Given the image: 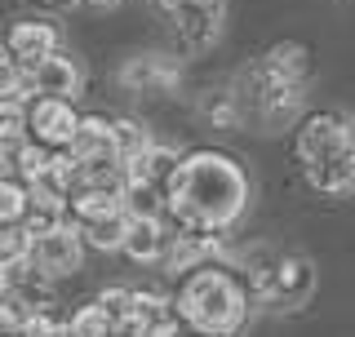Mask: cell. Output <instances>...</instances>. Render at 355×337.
Returning a JSON list of instances; mask_svg holds the SVG:
<instances>
[{"mask_svg":"<svg viewBox=\"0 0 355 337\" xmlns=\"http://www.w3.org/2000/svg\"><path fill=\"white\" fill-rule=\"evenodd\" d=\"M311 293H315V266L302 253H275L266 279L253 288V297L271 311H302Z\"/></svg>","mask_w":355,"mask_h":337,"instance_id":"cell-4","label":"cell"},{"mask_svg":"<svg viewBox=\"0 0 355 337\" xmlns=\"http://www.w3.org/2000/svg\"><path fill=\"white\" fill-rule=\"evenodd\" d=\"M27 244H31V235L22 222L14 218H0V262H14V257H27Z\"/></svg>","mask_w":355,"mask_h":337,"instance_id":"cell-23","label":"cell"},{"mask_svg":"<svg viewBox=\"0 0 355 337\" xmlns=\"http://www.w3.org/2000/svg\"><path fill=\"white\" fill-rule=\"evenodd\" d=\"M71 160H120L116 155V133H111V120L103 116H80L62 147Z\"/></svg>","mask_w":355,"mask_h":337,"instance_id":"cell-11","label":"cell"},{"mask_svg":"<svg viewBox=\"0 0 355 337\" xmlns=\"http://www.w3.org/2000/svg\"><path fill=\"white\" fill-rule=\"evenodd\" d=\"M76 120H80V111H76L71 98L27 94V107H22V133H27L31 142H44V147H67Z\"/></svg>","mask_w":355,"mask_h":337,"instance_id":"cell-7","label":"cell"},{"mask_svg":"<svg viewBox=\"0 0 355 337\" xmlns=\"http://www.w3.org/2000/svg\"><path fill=\"white\" fill-rule=\"evenodd\" d=\"M173 31L191 49H209L222 36V18H227V0H155Z\"/></svg>","mask_w":355,"mask_h":337,"instance_id":"cell-6","label":"cell"},{"mask_svg":"<svg viewBox=\"0 0 355 337\" xmlns=\"http://www.w3.org/2000/svg\"><path fill=\"white\" fill-rule=\"evenodd\" d=\"M5 288H9V275H5V262H0V297H5Z\"/></svg>","mask_w":355,"mask_h":337,"instance_id":"cell-28","label":"cell"},{"mask_svg":"<svg viewBox=\"0 0 355 337\" xmlns=\"http://www.w3.org/2000/svg\"><path fill=\"white\" fill-rule=\"evenodd\" d=\"M5 49L18 67H31L44 53H58L62 49V31L53 22H40V18H27V22H14L5 36Z\"/></svg>","mask_w":355,"mask_h":337,"instance_id":"cell-10","label":"cell"},{"mask_svg":"<svg viewBox=\"0 0 355 337\" xmlns=\"http://www.w3.org/2000/svg\"><path fill=\"white\" fill-rule=\"evenodd\" d=\"M302 89H306L302 80L284 76L280 67H271V62L262 58L249 76H244V94H236V103H244L253 116L262 120V125L280 129L284 120L297 116V107H302Z\"/></svg>","mask_w":355,"mask_h":337,"instance_id":"cell-3","label":"cell"},{"mask_svg":"<svg viewBox=\"0 0 355 337\" xmlns=\"http://www.w3.org/2000/svg\"><path fill=\"white\" fill-rule=\"evenodd\" d=\"M120 209H125L129 218H160L164 222V187L125 182L120 187Z\"/></svg>","mask_w":355,"mask_h":337,"instance_id":"cell-17","label":"cell"},{"mask_svg":"<svg viewBox=\"0 0 355 337\" xmlns=\"http://www.w3.org/2000/svg\"><path fill=\"white\" fill-rule=\"evenodd\" d=\"M266 62L271 67H280L284 76H293V80H302L306 85V76H311V58H306V44H275L271 53H266Z\"/></svg>","mask_w":355,"mask_h":337,"instance_id":"cell-19","label":"cell"},{"mask_svg":"<svg viewBox=\"0 0 355 337\" xmlns=\"http://www.w3.org/2000/svg\"><path fill=\"white\" fill-rule=\"evenodd\" d=\"M67 333L71 337H111V320H107V311L98 306H80L71 320H67Z\"/></svg>","mask_w":355,"mask_h":337,"instance_id":"cell-21","label":"cell"},{"mask_svg":"<svg viewBox=\"0 0 355 337\" xmlns=\"http://www.w3.org/2000/svg\"><path fill=\"white\" fill-rule=\"evenodd\" d=\"M27 257L53 279V275H71V271H80V262H85V244H80V235H76V227L62 218V222H53V227H44V231L31 235Z\"/></svg>","mask_w":355,"mask_h":337,"instance_id":"cell-8","label":"cell"},{"mask_svg":"<svg viewBox=\"0 0 355 337\" xmlns=\"http://www.w3.org/2000/svg\"><path fill=\"white\" fill-rule=\"evenodd\" d=\"M9 89H22L27 94V85H22V71L14 58H0V94H9Z\"/></svg>","mask_w":355,"mask_h":337,"instance_id":"cell-26","label":"cell"},{"mask_svg":"<svg viewBox=\"0 0 355 337\" xmlns=\"http://www.w3.org/2000/svg\"><path fill=\"white\" fill-rule=\"evenodd\" d=\"M120 80L125 85H133V89H147V94H164V89H169L173 80H178V71L164 58H133L125 71H120Z\"/></svg>","mask_w":355,"mask_h":337,"instance_id":"cell-16","label":"cell"},{"mask_svg":"<svg viewBox=\"0 0 355 337\" xmlns=\"http://www.w3.org/2000/svg\"><path fill=\"white\" fill-rule=\"evenodd\" d=\"M347 147H355V120L342 116V111H315V116H306L293 133L297 164H311V160H320V155L347 151Z\"/></svg>","mask_w":355,"mask_h":337,"instance_id":"cell-5","label":"cell"},{"mask_svg":"<svg viewBox=\"0 0 355 337\" xmlns=\"http://www.w3.org/2000/svg\"><path fill=\"white\" fill-rule=\"evenodd\" d=\"M18 337H71V333H67V320H58L49 306H36V311H22Z\"/></svg>","mask_w":355,"mask_h":337,"instance_id":"cell-18","label":"cell"},{"mask_svg":"<svg viewBox=\"0 0 355 337\" xmlns=\"http://www.w3.org/2000/svg\"><path fill=\"white\" fill-rule=\"evenodd\" d=\"M351 5H355V0H351Z\"/></svg>","mask_w":355,"mask_h":337,"instance_id":"cell-30","label":"cell"},{"mask_svg":"<svg viewBox=\"0 0 355 337\" xmlns=\"http://www.w3.org/2000/svg\"><path fill=\"white\" fill-rule=\"evenodd\" d=\"M76 235H80V244L89 249H103V253H116L120 244H125V231H129V213L116 209L107 213V218H94V222H71Z\"/></svg>","mask_w":355,"mask_h":337,"instance_id":"cell-15","label":"cell"},{"mask_svg":"<svg viewBox=\"0 0 355 337\" xmlns=\"http://www.w3.org/2000/svg\"><path fill=\"white\" fill-rule=\"evenodd\" d=\"M22 71V85H27V94H44V98H80L85 89V76L80 67H76L67 53H44V58H36L31 67H18Z\"/></svg>","mask_w":355,"mask_h":337,"instance_id":"cell-9","label":"cell"},{"mask_svg":"<svg viewBox=\"0 0 355 337\" xmlns=\"http://www.w3.org/2000/svg\"><path fill=\"white\" fill-rule=\"evenodd\" d=\"M111 133H116V155L125 160V155L151 147V133L147 125H138V120H111Z\"/></svg>","mask_w":355,"mask_h":337,"instance_id":"cell-22","label":"cell"},{"mask_svg":"<svg viewBox=\"0 0 355 337\" xmlns=\"http://www.w3.org/2000/svg\"><path fill=\"white\" fill-rule=\"evenodd\" d=\"M120 168H125V182H147V187H169L173 168H178V151L160 147V142H151V147L133 151L120 160Z\"/></svg>","mask_w":355,"mask_h":337,"instance_id":"cell-13","label":"cell"},{"mask_svg":"<svg viewBox=\"0 0 355 337\" xmlns=\"http://www.w3.org/2000/svg\"><path fill=\"white\" fill-rule=\"evenodd\" d=\"M98 306L107 311L111 329H120V324H133V320H138V302H133V288H107V293L98 297Z\"/></svg>","mask_w":355,"mask_h":337,"instance_id":"cell-20","label":"cell"},{"mask_svg":"<svg viewBox=\"0 0 355 337\" xmlns=\"http://www.w3.org/2000/svg\"><path fill=\"white\" fill-rule=\"evenodd\" d=\"M302 178L315 191H324V196H351V191H355V147L320 155V160L302 164Z\"/></svg>","mask_w":355,"mask_h":337,"instance_id":"cell-12","label":"cell"},{"mask_svg":"<svg viewBox=\"0 0 355 337\" xmlns=\"http://www.w3.org/2000/svg\"><path fill=\"white\" fill-rule=\"evenodd\" d=\"M164 240H169V227L160 218H129V231H125V249L133 262H160L164 253Z\"/></svg>","mask_w":355,"mask_h":337,"instance_id":"cell-14","label":"cell"},{"mask_svg":"<svg viewBox=\"0 0 355 337\" xmlns=\"http://www.w3.org/2000/svg\"><path fill=\"white\" fill-rule=\"evenodd\" d=\"M49 5H71V0H49Z\"/></svg>","mask_w":355,"mask_h":337,"instance_id":"cell-29","label":"cell"},{"mask_svg":"<svg viewBox=\"0 0 355 337\" xmlns=\"http://www.w3.org/2000/svg\"><path fill=\"white\" fill-rule=\"evenodd\" d=\"M18 320H22V311L9 297H0V337H18Z\"/></svg>","mask_w":355,"mask_h":337,"instance_id":"cell-25","label":"cell"},{"mask_svg":"<svg viewBox=\"0 0 355 337\" xmlns=\"http://www.w3.org/2000/svg\"><path fill=\"white\" fill-rule=\"evenodd\" d=\"M173 316L187 324V329H200V333H218V337H231L249 316V288L240 284L231 271L222 266H191V275L182 279L173 297Z\"/></svg>","mask_w":355,"mask_h":337,"instance_id":"cell-2","label":"cell"},{"mask_svg":"<svg viewBox=\"0 0 355 337\" xmlns=\"http://www.w3.org/2000/svg\"><path fill=\"white\" fill-rule=\"evenodd\" d=\"M80 5H85V9H98V14H103V9H116L120 0H80Z\"/></svg>","mask_w":355,"mask_h":337,"instance_id":"cell-27","label":"cell"},{"mask_svg":"<svg viewBox=\"0 0 355 337\" xmlns=\"http://www.w3.org/2000/svg\"><path fill=\"white\" fill-rule=\"evenodd\" d=\"M249 205V178L227 151L178 155L164 187V227L169 231H227Z\"/></svg>","mask_w":355,"mask_h":337,"instance_id":"cell-1","label":"cell"},{"mask_svg":"<svg viewBox=\"0 0 355 337\" xmlns=\"http://www.w3.org/2000/svg\"><path fill=\"white\" fill-rule=\"evenodd\" d=\"M0 218H14V222L27 218V182L0 178Z\"/></svg>","mask_w":355,"mask_h":337,"instance_id":"cell-24","label":"cell"}]
</instances>
